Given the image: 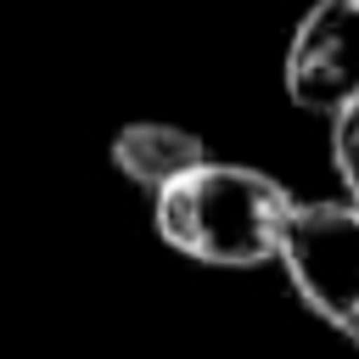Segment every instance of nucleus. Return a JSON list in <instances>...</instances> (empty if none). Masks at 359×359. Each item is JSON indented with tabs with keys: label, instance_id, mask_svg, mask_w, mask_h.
Returning a JSON list of instances; mask_svg holds the SVG:
<instances>
[{
	"label": "nucleus",
	"instance_id": "f257e3e1",
	"mask_svg": "<svg viewBox=\"0 0 359 359\" xmlns=\"http://www.w3.org/2000/svg\"><path fill=\"white\" fill-rule=\"evenodd\" d=\"M292 219V196L280 180L247 163H202L151 196L157 236L213 269H252L280 252V230Z\"/></svg>",
	"mask_w": 359,
	"mask_h": 359
},
{
	"label": "nucleus",
	"instance_id": "f03ea898",
	"mask_svg": "<svg viewBox=\"0 0 359 359\" xmlns=\"http://www.w3.org/2000/svg\"><path fill=\"white\" fill-rule=\"evenodd\" d=\"M275 264L292 292L359 348V208L348 202H292Z\"/></svg>",
	"mask_w": 359,
	"mask_h": 359
},
{
	"label": "nucleus",
	"instance_id": "7ed1b4c3",
	"mask_svg": "<svg viewBox=\"0 0 359 359\" xmlns=\"http://www.w3.org/2000/svg\"><path fill=\"white\" fill-rule=\"evenodd\" d=\"M286 95L337 118L359 101V0H314L286 45Z\"/></svg>",
	"mask_w": 359,
	"mask_h": 359
},
{
	"label": "nucleus",
	"instance_id": "20e7f679",
	"mask_svg": "<svg viewBox=\"0 0 359 359\" xmlns=\"http://www.w3.org/2000/svg\"><path fill=\"white\" fill-rule=\"evenodd\" d=\"M213 151L202 146V135H191V129H180V123H151V118H140V123H123L118 135H112V168L129 180V185H140V191H163V185H174L180 174H191V168H202Z\"/></svg>",
	"mask_w": 359,
	"mask_h": 359
},
{
	"label": "nucleus",
	"instance_id": "39448f33",
	"mask_svg": "<svg viewBox=\"0 0 359 359\" xmlns=\"http://www.w3.org/2000/svg\"><path fill=\"white\" fill-rule=\"evenodd\" d=\"M331 163L348 185V208H359V101L331 118Z\"/></svg>",
	"mask_w": 359,
	"mask_h": 359
}]
</instances>
